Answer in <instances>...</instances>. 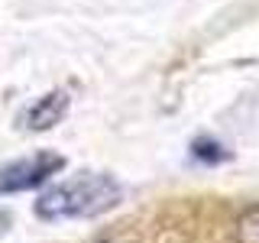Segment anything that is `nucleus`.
Masks as SVG:
<instances>
[{
    "label": "nucleus",
    "mask_w": 259,
    "mask_h": 243,
    "mask_svg": "<svg viewBox=\"0 0 259 243\" xmlns=\"http://www.w3.org/2000/svg\"><path fill=\"white\" fill-rule=\"evenodd\" d=\"M101 243H117V240H101Z\"/></svg>",
    "instance_id": "0eeeda50"
},
{
    "label": "nucleus",
    "mask_w": 259,
    "mask_h": 243,
    "mask_svg": "<svg viewBox=\"0 0 259 243\" xmlns=\"http://www.w3.org/2000/svg\"><path fill=\"white\" fill-rule=\"evenodd\" d=\"M71 107L68 91H49L42 94L36 104H29L26 113H23V127L32 130V133H42V130H52L65 120V113Z\"/></svg>",
    "instance_id": "7ed1b4c3"
},
{
    "label": "nucleus",
    "mask_w": 259,
    "mask_h": 243,
    "mask_svg": "<svg viewBox=\"0 0 259 243\" xmlns=\"http://www.w3.org/2000/svg\"><path fill=\"white\" fill-rule=\"evenodd\" d=\"M62 169H65V156H59L52 149H39L26 159H16L0 169V194L32 191L39 185H46L52 175H59Z\"/></svg>",
    "instance_id": "f03ea898"
},
{
    "label": "nucleus",
    "mask_w": 259,
    "mask_h": 243,
    "mask_svg": "<svg viewBox=\"0 0 259 243\" xmlns=\"http://www.w3.org/2000/svg\"><path fill=\"white\" fill-rule=\"evenodd\" d=\"M7 224H10V217H7V214H0V233L7 230Z\"/></svg>",
    "instance_id": "423d86ee"
},
{
    "label": "nucleus",
    "mask_w": 259,
    "mask_h": 243,
    "mask_svg": "<svg viewBox=\"0 0 259 243\" xmlns=\"http://www.w3.org/2000/svg\"><path fill=\"white\" fill-rule=\"evenodd\" d=\"M123 188L120 182L107 172H78L75 178L52 185L49 191L39 194L36 214L42 221H78V217H97L107 214L120 205Z\"/></svg>",
    "instance_id": "f257e3e1"
},
{
    "label": "nucleus",
    "mask_w": 259,
    "mask_h": 243,
    "mask_svg": "<svg viewBox=\"0 0 259 243\" xmlns=\"http://www.w3.org/2000/svg\"><path fill=\"white\" fill-rule=\"evenodd\" d=\"M191 156L201 159V162H207V166H214V162H227L230 152H227L214 136H198V140L191 143Z\"/></svg>",
    "instance_id": "20e7f679"
},
{
    "label": "nucleus",
    "mask_w": 259,
    "mask_h": 243,
    "mask_svg": "<svg viewBox=\"0 0 259 243\" xmlns=\"http://www.w3.org/2000/svg\"><path fill=\"white\" fill-rule=\"evenodd\" d=\"M237 243H259V208H249L237 224Z\"/></svg>",
    "instance_id": "39448f33"
}]
</instances>
